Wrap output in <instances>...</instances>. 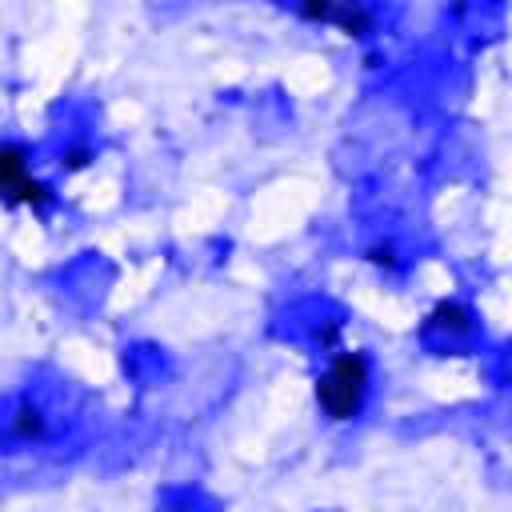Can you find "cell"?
Instances as JSON below:
<instances>
[{
	"label": "cell",
	"mask_w": 512,
	"mask_h": 512,
	"mask_svg": "<svg viewBox=\"0 0 512 512\" xmlns=\"http://www.w3.org/2000/svg\"><path fill=\"white\" fill-rule=\"evenodd\" d=\"M0 196L12 204H28V208H40L48 200V188L32 176L28 156L16 144H0Z\"/></svg>",
	"instance_id": "obj_2"
},
{
	"label": "cell",
	"mask_w": 512,
	"mask_h": 512,
	"mask_svg": "<svg viewBox=\"0 0 512 512\" xmlns=\"http://www.w3.org/2000/svg\"><path fill=\"white\" fill-rule=\"evenodd\" d=\"M368 396V360L360 352H340L316 380V404L328 420H352Z\"/></svg>",
	"instance_id": "obj_1"
},
{
	"label": "cell",
	"mask_w": 512,
	"mask_h": 512,
	"mask_svg": "<svg viewBox=\"0 0 512 512\" xmlns=\"http://www.w3.org/2000/svg\"><path fill=\"white\" fill-rule=\"evenodd\" d=\"M468 308H460V304H440L436 312H432V324L436 328H452V332H464L468 328Z\"/></svg>",
	"instance_id": "obj_3"
},
{
	"label": "cell",
	"mask_w": 512,
	"mask_h": 512,
	"mask_svg": "<svg viewBox=\"0 0 512 512\" xmlns=\"http://www.w3.org/2000/svg\"><path fill=\"white\" fill-rule=\"evenodd\" d=\"M16 428H20V436H28V432H40V412H36V408H20V420H16Z\"/></svg>",
	"instance_id": "obj_4"
}]
</instances>
